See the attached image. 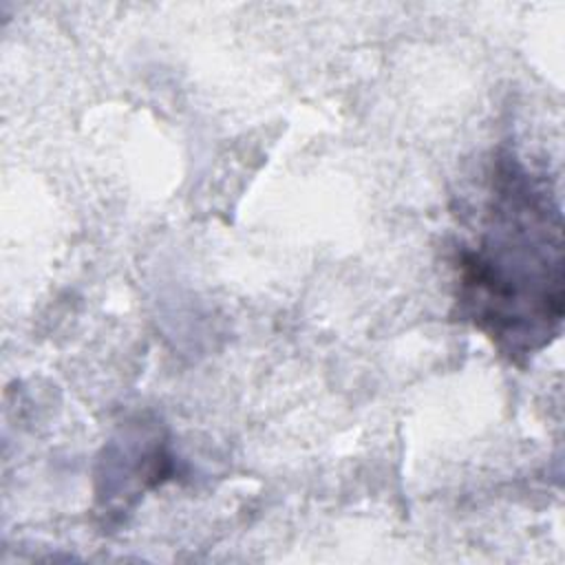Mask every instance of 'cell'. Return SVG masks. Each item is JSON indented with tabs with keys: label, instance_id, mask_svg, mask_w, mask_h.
I'll return each instance as SVG.
<instances>
[{
	"label": "cell",
	"instance_id": "6da1fadb",
	"mask_svg": "<svg viewBox=\"0 0 565 565\" xmlns=\"http://www.w3.org/2000/svg\"><path fill=\"white\" fill-rule=\"evenodd\" d=\"M455 305L514 364L561 333L563 216L550 181L514 152L497 154L477 230L457 254Z\"/></svg>",
	"mask_w": 565,
	"mask_h": 565
}]
</instances>
